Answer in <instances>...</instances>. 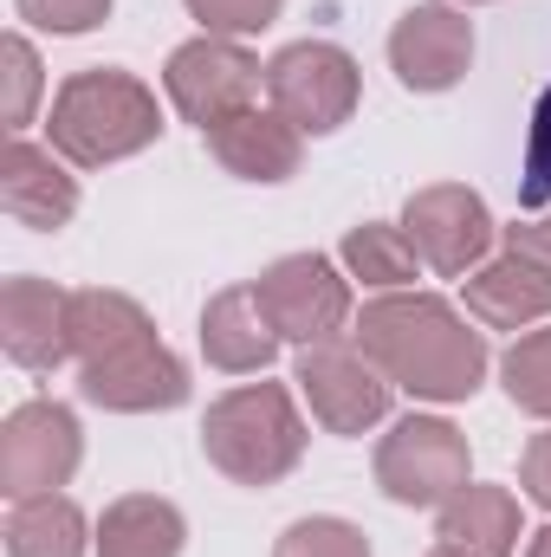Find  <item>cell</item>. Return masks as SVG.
<instances>
[{"label": "cell", "mask_w": 551, "mask_h": 557, "mask_svg": "<svg viewBox=\"0 0 551 557\" xmlns=\"http://www.w3.org/2000/svg\"><path fill=\"white\" fill-rule=\"evenodd\" d=\"M357 344L396 389L421 403H467L487 376V337L467 331V318L434 292H390L364 305Z\"/></svg>", "instance_id": "6da1fadb"}, {"label": "cell", "mask_w": 551, "mask_h": 557, "mask_svg": "<svg viewBox=\"0 0 551 557\" xmlns=\"http://www.w3.org/2000/svg\"><path fill=\"white\" fill-rule=\"evenodd\" d=\"M52 149L78 169H105V162H124L156 143L162 131V111H156V91L131 78V72H78L59 85L52 98Z\"/></svg>", "instance_id": "7a4b0ae2"}, {"label": "cell", "mask_w": 551, "mask_h": 557, "mask_svg": "<svg viewBox=\"0 0 551 557\" xmlns=\"http://www.w3.org/2000/svg\"><path fill=\"white\" fill-rule=\"evenodd\" d=\"M201 447L241 486H273V480H285L298 467V454H305V421L292 409V389L247 383V389L221 396L208 409V421H201Z\"/></svg>", "instance_id": "3957f363"}, {"label": "cell", "mask_w": 551, "mask_h": 557, "mask_svg": "<svg viewBox=\"0 0 551 557\" xmlns=\"http://www.w3.org/2000/svg\"><path fill=\"white\" fill-rule=\"evenodd\" d=\"M162 85H169V104H175V111L208 137L215 124H228V117H241V111H254V104H260L267 65H260L247 46L201 33V39H188V46H175V52H169Z\"/></svg>", "instance_id": "277c9868"}, {"label": "cell", "mask_w": 551, "mask_h": 557, "mask_svg": "<svg viewBox=\"0 0 551 557\" xmlns=\"http://www.w3.org/2000/svg\"><path fill=\"white\" fill-rule=\"evenodd\" d=\"M377 486L396 506H448L467 486V434L441 416H403L377 447Z\"/></svg>", "instance_id": "5b68a950"}, {"label": "cell", "mask_w": 551, "mask_h": 557, "mask_svg": "<svg viewBox=\"0 0 551 557\" xmlns=\"http://www.w3.org/2000/svg\"><path fill=\"white\" fill-rule=\"evenodd\" d=\"M267 98L305 137H331L357 111V59L331 39H298L267 65Z\"/></svg>", "instance_id": "8992f818"}, {"label": "cell", "mask_w": 551, "mask_h": 557, "mask_svg": "<svg viewBox=\"0 0 551 557\" xmlns=\"http://www.w3.org/2000/svg\"><path fill=\"white\" fill-rule=\"evenodd\" d=\"M311 403V416L325 421L331 434H364L390 416V376L370 363L364 344H344V337H325V344H305L298 350V376H292Z\"/></svg>", "instance_id": "52a82bcc"}, {"label": "cell", "mask_w": 551, "mask_h": 557, "mask_svg": "<svg viewBox=\"0 0 551 557\" xmlns=\"http://www.w3.org/2000/svg\"><path fill=\"white\" fill-rule=\"evenodd\" d=\"M85 434L65 403H20L0 428V493L7 499H39L59 493L78 473Z\"/></svg>", "instance_id": "ba28073f"}, {"label": "cell", "mask_w": 551, "mask_h": 557, "mask_svg": "<svg viewBox=\"0 0 551 557\" xmlns=\"http://www.w3.org/2000/svg\"><path fill=\"white\" fill-rule=\"evenodd\" d=\"M403 234H409V247L421 253V267L461 278V273H474V267L487 260V247H493L500 227H493V214H487V201H480L474 188L434 182V188H415L409 195Z\"/></svg>", "instance_id": "9c48e42d"}, {"label": "cell", "mask_w": 551, "mask_h": 557, "mask_svg": "<svg viewBox=\"0 0 551 557\" xmlns=\"http://www.w3.org/2000/svg\"><path fill=\"white\" fill-rule=\"evenodd\" d=\"M254 292L279 324V337H298V344H325L351 318V285L325 253H285L254 278Z\"/></svg>", "instance_id": "30bf717a"}, {"label": "cell", "mask_w": 551, "mask_h": 557, "mask_svg": "<svg viewBox=\"0 0 551 557\" xmlns=\"http://www.w3.org/2000/svg\"><path fill=\"white\" fill-rule=\"evenodd\" d=\"M390 65H396V78L409 91H448V85H461L467 65H474V26H467V13L448 7V0L409 7L396 20V33H390Z\"/></svg>", "instance_id": "8fae6325"}, {"label": "cell", "mask_w": 551, "mask_h": 557, "mask_svg": "<svg viewBox=\"0 0 551 557\" xmlns=\"http://www.w3.org/2000/svg\"><path fill=\"white\" fill-rule=\"evenodd\" d=\"M78 389H85V403H98L111 416H149V409L188 403V370H182V357L169 344L149 337L137 350H118L105 363H85Z\"/></svg>", "instance_id": "7c38bea8"}, {"label": "cell", "mask_w": 551, "mask_h": 557, "mask_svg": "<svg viewBox=\"0 0 551 557\" xmlns=\"http://www.w3.org/2000/svg\"><path fill=\"white\" fill-rule=\"evenodd\" d=\"M0 344L20 370H59L72 357V292L52 278H7L0 285Z\"/></svg>", "instance_id": "4fadbf2b"}, {"label": "cell", "mask_w": 551, "mask_h": 557, "mask_svg": "<svg viewBox=\"0 0 551 557\" xmlns=\"http://www.w3.org/2000/svg\"><path fill=\"white\" fill-rule=\"evenodd\" d=\"M0 208L33 234H59L78 214V182L65 175L59 149H39L26 137L7 143V156H0Z\"/></svg>", "instance_id": "5bb4252c"}, {"label": "cell", "mask_w": 551, "mask_h": 557, "mask_svg": "<svg viewBox=\"0 0 551 557\" xmlns=\"http://www.w3.org/2000/svg\"><path fill=\"white\" fill-rule=\"evenodd\" d=\"M201 350L228 376L267 370L279 357V324L267 318V305H260L254 285H228V292L208 298V311H201Z\"/></svg>", "instance_id": "9a60e30c"}, {"label": "cell", "mask_w": 551, "mask_h": 557, "mask_svg": "<svg viewBox=\"0 0 551 557\" xmlns=\"http://www.w3.org/2000/svg\"><path fill=\"white\" fill-rule=\"evenodd\" d=\"M208 149H215V162H221L228 175H241V182H285V175H298L305 131L285 124L279 111H260V104H254V111L215 124V131H208Z\"/></svg>", "instance_id": "2e32d148"}, {"label": "cell", "mask_w": 551, "mask_h": 557, "mask_svg": "<svg viewBox=\"0 0 551 557\" xmlns=\"http://www.w3.org/2000/svg\"><path fill=\"white\" fill-rule=\"evenodd\" d=\"M467 311L480 324H493V331L539 324V318H551V267H539V260H526V253L506 247L500 260H487V267L467 273Z\"/></svg>", "instance_id": "e0dca14e"}, {"label": "cell", "mask_w": 551, "mask_h": 557, "mask_svg": "<svg viewBox=\"0 0 551 557\" xmlns=\"http://www.w3.org/2000/svg\"><path fill=\"white\" fill-rule=\"evenodd\" d=\"M434 539L461 557H513L519 552V499L506 486H461L448 506H441V525Z\"/></svg>", "instance_id": "ac0fdd59"}, {"label": "cell", "mask_w": 551, "mask_h": 557, "mask_svg": "<svg viewBox=\"0 0 551 557\" xmlns=\"http://www.w3.org/2000/svg\"><path fill=\"white\" fill-rule=\"evenodd\" d=\"M149 337H156V324L131 292H105V285L72 292V357L78 363H105V357L137 350Z\"/></svg>", "instance_id": "d6986e66"}, {"label": "cell", "mask_w": 551, "mask_h": 557, "mask_svg": "<svg viewBox=\"0 0 551 557\" xmlns=\"http://www.w3.org/2000/svg\"><path fill=\"white\" fill-rule=\"evenodd\" d=\"M182 539H188V525H182V512H175L169 499L131 493V499H118V506L105 512V525H98V557H182Z\"/></svg>", "instance_id": "ffe728a7"}, {"label": "cell", "mask_w": 551, "mask_h": 557, "mask_svg": "<svg viewBox=\"0 0 551 557\" xmlns=\"http://www.w3.org/2000/svg\"><path fill=\"white\" fill-rule=\"evenodd\" d=\"M85 545H91L85 512L65 493L13 499V512H7V557H85Z\"/></svg>", "instance_id": "44dd1931"}, {"label": "cell", "mask_w": 551, "mask_h": 557, "mask_svg": "<svg viewBox=\"0 0 551 557\" xmlns=\"http://www.w3.org/2000/svg\"><path fill=\"white\" fill-rule=\"evenodd\" d=\"M415 253L409 234L403 227H383V221H364V227H351L344 234V267H351V278H364V285H409L415 278Z\"/></svg>", "instance_id": "7402d4cb"}, {"label": "cell", "mask_w": 551, "mask_h": 557, "mask_svg": "<svg viewBox=\"0 0 551 557\" xmlns=\"http://www.w3.org/2000/svg\"><path fill=\"white\" fill-rule=\"evenodd\" d=\"M500 376H506V396H513L526 416L551 421V331H526V337L500 357Z\"/></svg>", "instance_id": "603a6c76"}, {"label": "cell", "mask_w": 551, "mask_h": 557, "mask_svg": "<svg viewBox=\"0 0 551 557\" xmlns=\"http://www.w3.org/2000/svg\"><path fill=\"white\" fill-rule=\"evenodd\" d=\"M273 557H370V539L344 519H298L273 545Z\"/></svg>", "instance_id": "cb8c5ba5"}, {"label": "cell", "mask_w": 551, "mask_h": 557, "mask_svg": "<svg viewBox=\"0 0 551 557\" xmlns=\"http://www.w3.org/2000/svg\"><path fill=\"white\" fill-rule=\"evenodd\" d=\"M0 65H7V131L20 137V131L33 124V104H39V52L13 33V39L0 46Z\"/></svg>", "instance_id": "d4e9b609"}, {"label": "cell", "mask_w": 551, "mask_h": 557, "mask_svg": "<svg viewBox=\"0 0 551 557\" xmlns=\"http://www.w3.org/2000/svg\"><path fill=\"white\" fill-rule=\"evenodd\" d=\"M188 13L215 33V39H241L279 20V0H188Z\"/></svg>", "instance_id": "484cf974"}, {"label": "cell", "mask_w": 551, "mask_h": 557, "mask_svg": "<svg viewBox=\"0 0 551 557\" xmlns=\"http://www.w3.org/2000/svg\"><path fill=\"white\" fill-rule=\"evenodd\" d=\"M551 201V85L532 104V137H526V182H519V208H546Z\"/></svg>", "instance_id": "4316f807"}, {"label": "cell", "mask_w": 551, "mask_h": 557, "mask_svg": "<svg viewBox=\"0 0 551 557\" xmlns=\"http://www.w3.org/2000/svg\"><path fill=\"white\" fill-rule=\"evenodd\" d=\"M20 7V20H33L39 33H91L105 13H111V0H13Z\"/></svg>", "instance_id": "83f0119b"}, {"label": "cell", "mask_w": 551, "mask_h": 557, "mask_svg": "<svg viewBox=\"0 0 551 557\" xmlns=\"http://www.w3.org/2000/svg\"><path fill=\"white\" fill-rule=\"evenodd\" d=\"M519 480H526V493H532V499H539V506L551 512V428H546V434H532V441H526Z\"/></svg>", "instance_id": "f1b7e54d"}, {"label": "cell", "mask_w": 551, "mask_h": 557, "mask_svg": "<svg viewBox=\"0 0 551 557\" xmlns=\"http://www.w3.org/2000/svg\"><path fill=\"white\" fill-rule=\"evenodd\" d=\"M506 247L526 253V260H539V267H551V214L546 221H519V227H506Z\"/></svg>", "instance_id": "f546056e"}, {"label": "cell", "mask_w": 551, "mask_h": 557, "mask_svg": "<svg viewBox=\"0 0 551 557\" xmlns=\"http://www.w3.org/2000/svg\"><path fill=\"white\" fill-rule=\"evenodd\" d=\"M526 557H551V525H546V532H532V545H526Z\"/></svg>", "instance_id": "4dcf8cb0"}, {"label": "cell", "mask_w": 551, "mask_h": 557, "mask_svg": "<svg viewBox=\"0 0 551 557\" xmlns=\"http://www.w3.org/2000/svg\"><path fill=\"white\" fill-rule=\"evenodd\" d=\"M428 557H461V552H448V545H434V552H428Z\"/></svg>", "instance_id": "1f68e13d"}, {"label": "cell", "mask_w": 551, "mask_h": 557, "mask_svg": "<svg viewBox=\"0 0 551 557\" xmlns=\"http://www.w3.org/2000/svg\"><path fill=\"white\" fill-rule=\"evenodd\" d=\"M467 7H480V0H467Z\"/></svg>", "instance_id": "d6a6232c"}]
</instances>
